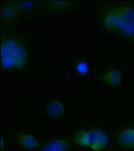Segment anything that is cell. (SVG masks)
Instances as JSON below:
<instances>
[{"label":"cell","mask_w":134,"mask_h":151,"mask_svg":"<svg viewBox=\"0 0 134 151\" xmlns=\"http://www.w3.org/2000/svg\"><path fill=\"white\" fill-rule=\"evenodd\" d=\"M25 37L16 33L4 35L2 42L1 66L9 72L24 69L29 63L30 51Z\"/></svg>","instance_id":"obj_1"},{"label":"cell","mask_w":134,"mask_h":151,"mask_svg":"<svg viewBox=\"0 0 134 151\" xmlns=\"http://www.w3.org/2000/svg\"><path fill=\"white\" fill-rule=\"evenodd\" d=\"M117 35L134 44V4L127 2H116Z\"/></svg>","instance_id":"obj_2"},{"label":"cell","mask_w":134,"mask_h":151,"mask_svg":"<svg viewBox=\"0 0 134 151\" xmlns=\"http://www.w3.org/2000/svg\"><path fill=\"white\" fill-rule=\"evenodd\" d=\"M100 27L111 35H117V12L114 3L103 5L99 11Z\"/></svg>","instance_id":"obj_3"},{"label":"cell","mask_w":134,"mask_h":151,"mask_svg":"<svg viewBox=\"0 0 134 151\" xmlns=\"http://www.w3.org/2000/svg\"><path fill=\"white\" fill-rule=\"evenodd\" d=\"M122 80V71L119 68H111L107 70L100 76V81L105 85L117 89L121 87Z\"/></svg>","instance_id":"obj_4"},{"label":"cell","mask_w":134,"mask_h":151,"mask_svg":"<svg viewBox=\"0 0 134 151\" xmlns=\"http://www.w3.org/2000/svg\"><path fill=\"white\" fill-rule=\"evenodd\" d=\"M65 107L63 102L59 100H52L47 103L44 109L45 115L50 119L56 120L60 118L64 114Z\"/></svg>","instance_id":"obj_5"},{"label":"cell","mask_w":134,"mask_h":151,"mask_svg":"<svg viewBox=\"0 0 134 151\" xmlns=\"http://www.w3.org/2000/svg\"><path fill=\"white\" fill-rule=\"evenodd\" d=\"M117 141L120 146L125 150L134 149V128L125 129L119 132Z\"/></svg>","instance_id":"obj_6"},{"label":"cell","mask_w":134,"mask_h":151,"mask_svg":"<svg viewBox=\"0 0 134 151\" xmlns=\"http://www.w3.org/2000/svg\"><path fill=\"white\" fill-rule=\"evenodd\" d=\"M108 144V137L100 129H93L92 139L90 148L94 151H101L105 150Z\"/></svg>","instance_id":"obj_7"},{"label":"cell","mask_w":134,"mask_h":151,"mask_svg":"<svg viewBox=\"0 0 134 151\" xmlns=\"http://www.w3.org/2000/svg\"><path fill=\"white\" fill-rule=\"evenodd\" d=\"M16 139L22 147L27 150H35L38 147V140L32 134L19 133L16 135Z\"/></svg>","instance_id":"obj_8"},{"label":"cell","mask_w":134,"mask_h":151,"mask_svg":"<svg viewBox=\"0 0 134 151\" xmlns=\"http://www.w3.org/2000/svg\"><path fill=\"white\" fill-rule=\"evenodd\" d=\"M92 134L93 129H80L75 134L74 141L80 146L90 147Z\"/></svg>","instance_id":"obj_9"},{"label":"cell","mask_w":134,"mask_h":151,"mask_svg":"<svg viewBox=\"0 0 134 151\" xmlns=\"http://www.w3.org/2000/svg\"><path fill=\"white\" fill-rule=\"evenodd\" d=\"M40 151H68V143L64 139L52 140Z\"/></svg>","instance_id":"obj_10"},{"label":"cell","mask_w":134,"mask_h":151,"mask_svg":"<svg viewBox=\"0 0 134 151\" xmlns=\"http://www.w3.org/2000/svg\"><path fill=\"white\" fill-rule=\"evenodd\" d=\"M19 14V9L15 5L11 4H4L2 7V18L5 22L15 19Z\"/></svg>","instance_id":"obj_11"},{"label":"cell","mask_w":134,"mask_h":151,"mask_svg":"<svg viewBox=\"0 0 134 151\" xmlns=\"http://www.w3.org/2000/svg\"><path fill=\"white\" fill-rule=\"evenodd\" d=\"M88 69H89L88 64L85 60H80L77 62H76V64L74 65V71L77 75H86L88 72Z\"/></svg>","instance_id":"obj_12"}]
</instances>
